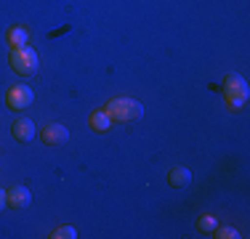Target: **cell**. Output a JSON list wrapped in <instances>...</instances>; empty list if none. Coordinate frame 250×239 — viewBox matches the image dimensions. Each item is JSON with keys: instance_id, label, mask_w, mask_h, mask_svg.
Segmentation results:
<instances>
[{"instance_id": "cell-1", "label": "cell", "mask_w": 250, "mask_h": 239, "mask_svg": "<svg viewBox=\"0 0 250 239\" xmlns=\"http://www.w3.org/2000/svg\"><path fill=\"white\" fill-rule=\"evenodd\" d=\"M104 112L109 115L112 122H136V120L144 117V106L136 99H112L106 101Z\"/></svg>"}, {"instance_id": "cell-2", "label": "cell", "mask_w": 250, "mask_h": 239, "mask_svg": "<svg viewBox=\"0 0 250 239\" xmlns=\"http://www.w3.org/2000/svg\"><path fill=\"white\" fill-rule=\"evenodd\" d=\"M224 99L231 112L245 109V104H248V82L240 75H234V72H229L224 77Z\"/></svg>"}, {"instance_id": "cell-3", "label": "cell", "mask_w": 250, "mask_h": 239, "mask_svg": "<svg viewBox=\"0 0 250 239\" xmlns=\"http://www.w3.org/2000/svg\"><path fill=\"white\" fill-rule=\"evenodd\" d=\"M38 53L32 51L29 45H21V48H14L11 51V67H14L16 75L27 77V75H35L38 72Z\"/></svg>"}, {"instance_id": "cell-4", "label": "cell", "mask_w": 250, "mask_h": 239, "mask_svg": "<svg viewBox=\"0 0 250 239\" xmlns=\"http://www.w3.org/2000/svg\"><path fill=\"white\" fill-rule=\"evenodd\" d=\"M32 101H35V93L29 85H14L5 93V106L14 109V112H21V109H27V106H32Z\"/></svg>"}, {"instance_id": "cell-5", "label": "cell", "mask_w": 250, "mask_h": 239, "mask_svg": "<svg viewBox=\"0 0 250 239\" xmlns=\"http://www.w3.org/2000/svg\"><path fill=\"white\" fill-rule=\"evenodd\" d=\"M5 205L14 207V210H24V207L32 205V191L27 186H14L5 191Z\"/></svg>"}, {"instance_id": "cell-6", "label": "cell", "mask_w": 250, "mask_h": 239, "mask_svg": "<svg viewBox=\"0 0 250 239\" xmlns=\"http://www.w3.org/2000/svg\"><path fill=\"white\" fill-rule=\"evenodd\" d=\"M67 141H69V130L64 125L53 122L48 128H43V143H48V146H64Z\"/></svg>"}, {"instance_id": "cell-7", "label": "cell", "mask_w": 250, "mask_h": 239, "mask_svg": "<svg viewBox=\"0 0 250 239\" xmlns=\"http://www.w3.org/2000/svg\"><path fill=\"white\" fill-rule=\"evenodd\" d=\"M11 133H14V139H16V141L27 143V141H32L35 136H38V130H35V122H32V120L19 117V120L14 122V128H11Z\"/></svg>"}, {"instance_id": "cell-8", "label": "cell", "mask_w": 250, "mask_h": 239, "mask_svg": "<svg viewBox=\"0 0 250 239\" xmlns=\"http://www.w3.org/2000/svg\"><path fill=\"white\" fill-rule=\"evenodd\" d=\"M168 183L173 189H187L189 183H192V170L189 167H170V173H168Z\"/></svg>"}, {"instance_id": "cell-9", "label": "cell", "mask_w": 250, "mask_h": 239, "mask_svg": "<svg viewBox=\"0 0 250 239\" xmlns=\"http://www.w3.org/2000/svg\"><path fill=\"white\" fill-rule=\"evenodd\" d=\"M5 40L11 43V48H21V45L29 43V32L24 27H11L8 35H5Z\"/></svg>"}, {"instance_id": "cell-10", "label": "cell", "mask_w": 250, "mask_h": 239, "mask_svg": "<svg viewBox=\"0 0 250 239\" xmlns=\"http://www.w3.org/2000/svg\"><path fill=\"white\" fill-rule=\"evenodd\" d=\"M91 128L96 130V133H106V130L112 128V120H109V115H106L104 109L93 112V115H91Z\"/></svg>"}, {"instance_id": "cell-11", "label": "cell", "mask_w": 250, "mask_h": 239, "mask_svg": "<svg viewBox=\"0 0 250 239\" xmlns=\"http://www.w3.org/2000/svg\"><path fill=\"white\" fill-rule=\"evenodd\" d=\"M216 226H218V220L213 218V215H202V218L197 220V229L202 231V234H213V231H216Z\"/></svg>"}, {"instance_id": "cell-12", "label": "cell", "mask_w": 250, "mask_h": 239, "mask_svg": "<svg viewBox=\"0 0 250 239\" xmlns=\"http://www.w3.org/2000/svg\"><path fill=\"white\" fill-rule=\"evenodd\" d=\"M75 237H77V231L72 229V226H59V229L51 234V239H75Z\"/></svg>"}, {"instance_id": "cell-13", "label": "cell", "mask_w": 250, "mask_h": 239, "mask_svg": "<svg viewBox=\"0 0 250 239\" xmlns=\"http://www.w3.org/2000/svg\"><path fill=\"white\" fill-rule=\"evenodd\" d=\"M213 237H216V239H237L240 234H237L234 229H229V226H221V229L216 226V231H213Z\"/></svg>"}, {"instance_id": "cell-14", "label": "cell", "mask_w": 250, "mask_h": 239, "mask_svg": "<svg viewBox=\"0 0 250 239\" xmlns=\"http://www.w3.org/2000/svg\"><path fill=\"white\" fill-rule=\"evenodd\" d=\"M3 207H5V191L0 189V213H3Z\"/></svg>"}]
</instances>
